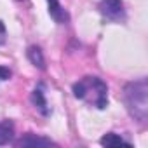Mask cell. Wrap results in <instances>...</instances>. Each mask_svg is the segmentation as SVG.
Masks as SVG:
<instances>
[{
    "mask_svg": "<svg viewBox=\"0 0 148 148\" xmlns=\"http://www.w3.org/2000/svg\"><path fill=\"white\" fill-rule=\"evenodd\" d=\"M18 148H45V146H56V143L45 136H38L33 132H26L16 141Z\"/></svg>",
    "mask_w": 148,
    "mask_h": 148,
    "instance_id": "4",
    "label": "cell"
},
{
    "mask_svg": "<svg viewBox=\"0 0 148 148\" xmlns=\"http://www.w3.org/2000/svg\"><path fill=\"white\" fill-rule=\"evenodd\" d=\"M11 70L7 66H0V80H9L11 79Z\"/></svg>",
    "mask_w": 148,
    "mask_h": 148,
    "instance_id": "10",
    "label": "cell"
},
{
    "mask_svg": "<svg viewBox=\"0 0 148 148\" xmlns=\"http://www.w3.org/2000/svg\"><path fill=\"white\" fill-rule=\"evenodd\" d=\"M26 54H28V59H30V63H32L33 66H37L38 70H45V58H44L40 47H37V45H30Z\"/></svg>",
    "mask_w": 148,
    "mask_h": 148,
    "instance_id": "8",
    "label": "cell"
},
{
    "mask_svg": "<svg viewBox=\"0 0 148 148\" xmlns=\"http://www.w3.org/2000/svg\"><path fill=\"white\" fill-rule=\"evenodd\" d=\"M47 5H49V14H51V18H52L56 23L64 25V23L70 21V16H68V12L63 9V5L59 4V0H47Z\"/></svg>",
    "mask_w": 148,
    "mask_h": 148,
    "instance_id": "6",
    "label": "cell"
},
{
    "mask_svg": "<svg viewBox=\"0 0 148 148\" xmlns=\"http://www.w3.org/2000/svg\"><path fill=\"white\" fill-rule=\"evenodd\" d=\"M32 103H33V106L44 115V117H49L51 115V106H49V103H47V99H45V92H44V84H38L35 89H33V92H32Z\"/></svg>",
    "mask_w": 148,
    "mask_h": 148,
    "instance_id": "5",
    "label": "cell"
},
{
    "mask_svg": "<svg viewBox=\"0 0 148 148\" xmlns=\"http://www.w3.org/2000/svg\"><path fill=\"white\" fill-rule=\"evenodd\" d=\"M124 103L129 115L145 124L148 119V82L145 77L125 84L124 87Z\"/></svg>",
    "mask_w": 148,
    "mask_h": 148,
    "instance_id": "2",
    "label": "cell"
},
{
    "mask_svg": "<svg viewBox=\"0 0 148 148\" xmlns=\"http://www.w3.org/2000/svg\"><path fill=\"white\" fill-rule=\"evenodd\" d=\"M98 9H99V14L106 21L120 23L125 19V9H124L122 0H101Z\"/></svg>",
    "mask_w": 148,
    "mask_h": 148,
    "instance_id": "3",
    "label": "cell"
},
{
    "mask_svg": "<svg viewBox=\"0 0 148 148\" xmlns=\"http://www.w3.org/2000/svg\"><path fill=\"white\" fill-rule=\"evenodd\" d=\"M5 38H7V32H5V25L0 21V45L5 44Z\"/></svg>",
    "mask_w": 148,
    "mask_h": 148,
    "instance_id": "11",
    "label": "cell"
},
{
    "mask_svg": "<svg viewBox=\"0 0 148 148\" xmlns=\"http://www.w3.org/2000/svg\"><path fill=\"white\" fill-rule=\"evenodd\" d=\"M99 143H101L103 146H131L129 141H125L122 136H119V134H115V132L105 134V136L99 139Z\"/></svg>",
    "mask_w": 148,
    "mask_h": 148,
    "instance_id": "9",
    "label": "cell"
},
{
    "mask_svg": "<svg viewBox=\"0 0 148 148\" xmlns=\"http://www.w3.org/2000/svg\"><path fill=\"white\" fill-rule=\"evenodd\" d=\"M12 139H14V122L0 120V146L9 145Z\"/></svg>",
    "mask_w": 148,
    "mask_h": 148,
    "instance_id": "7",
    "label": "cell"
},
{
    "mask_svg": "<svg viewBox=\"0 0 148 148\" xmlns=\"http://www.w3.org/2000/svg\"><path fill=\"white\" fill-rule=\"evenodd\" d=\"M71 91L77 99L84 101L89 106H94L98 110H105L108 106V86L96 75L82 77L79 82L73 84Z\"/></svg>",
    "mask_w": 148,
    "mask_h": 148,
    "instance_id": "1",
    "label": "cell"
}]
</instances>
